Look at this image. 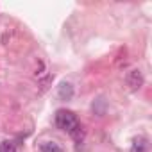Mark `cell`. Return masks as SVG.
<instances>
[{
  "label": "cell",
  "mask_w": 152,
  "mask_h": 152,
  "mask_svg": "<svg viewBox=\"0 0 152 152\" xmlns=\"http://www.w3.org/2000/svg\"><path fill=\"white\" fill-rule=\"evenodd\" d=\"M56 125H57L61 131L68 132V134H70L75 141H77V143L83 141V138H84V131H83V127H81L77 116H75L72 111L59 109V111L56 113Z\"/></svg>",
  "instance_id": "obj_1"
},
{
  "label": "cell",
  "mask_w": 152,
  "mask_h": 152,
  "mask_svg": "<svg viewBox=\"0 0 152 152\" xmlns=\"http://www.w3.org/2000/svg\"><path fill=\"white\" fill-rule=\"evenodd\" d=\"M125 83H127V86H129L132 91L140 90V88L143 86V83H145V79H143V73H141L138 68H134V70H129V72H127V75H125Z\"/></svg>",
  "instance_id": "obj_2"
},
{
  "label": "cell",
  "mask_w": 152,
  "mask_h": 152,
  "mask_svg": "<svg viewBox=\"0 0 152 152\" xmlns=\"http://www.w3.org/2000/svg\"><path fill=\"white\" fill-rule=\"evenodd\" d=\"M73 97V86L70 83H61L57 86V99L59 100H72Z\"/></svg>",
  "instance_id": "obj_3"
},
{
  "label": "cell",
  "mask_w": 152,
  "mask_h": 152,
  "mask_svg": "<svg viewBox=\"0 0 152 152\" xmlns=\"http://www.w3.org/2000/svg\"><path fill=\"white\" fill-rule=\"evenodd\" d=\"M39 150L41 152H63V148L59 147V143L56 141H43L39 145Z\"/></svg>",
  "instance_id": "obj_4"
},
{
  "label": "cell",
  "mask_w": 152,
  "mask_h": 152,
  "mask_svg": "<svg viewBox=\"0 0 152 152\" xmlns=\"http://www.w3.org/2000/svg\"><path fill=\"white\" fill-rule=\"evenodd\" d=\"M131 152H147V143H145V138H134L132 147H131Z\"/></svg>",
  "instance_id": "obj_5"
},
{
  "label": "cell",
  "mask_w": 152,
  "mask_h": 152,
  "mask_svg": "<svg viewBox=\"0 0 152 152\" xmlns=\"http://www.w3.org/2000/svg\"><path fill=\"white\" fill-rule=\"evenodd\" d=\"M0 152H16V145L13 141H2L0 143Z\"/></svg>",
  "instance_id": "obj_6"
},
{
  "label": "cell",
  "mask_w": 152,
  "mask_h": 152,
  "mask_svg": "<svg viewBox=\"0 0 152 152\" xmlns=\"http://www.w3.org/2000/svg\"><path fill=\"white\" fill-rule=\"evenodd\" d=\"M50 81H52V77H50V75H48V77H47V79H45V81L41 83V91H45V90L48 88V83H50Z\"/></svg>",
  "instance_id": "obj_7"
}]
</instances>
